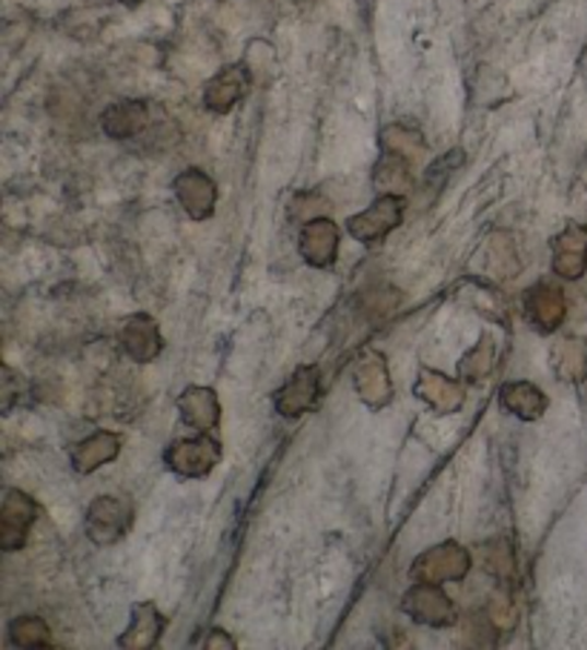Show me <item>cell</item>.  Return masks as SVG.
<instances>
[{"label":"cell","mask_w":587,"mask_h":650,"mask_svg":"<svg viewBox=\"0 0 587 650\" xmlns=\"http://www.w3.org/2000/svg\"><path fill=\"white\" fill-rule=\"evenodd\" d=\"M525 312L527 318L533 321L536 330H542V333H553L562 327L567 316V302L562 287L556 284H550V281H539L533 287L527 289L525 298Z\"/></svg>","instance_id":"obj_11"},{"label":"cell","mask_w":587,"mask_h":650,"mask_svg":"<svg viewBox=\"0 0 587 650\" xmlns=\"http://www.w3.org/2000/svg\"><path fill=\"white\" fill-rule=\"evenodd\" d=\"M118 450H121V441L115 433H92L90 439L78 441L72 447V470L78 476H86V473H95L104 464L115 462L118 459Z\"/></svg>","instance_id":"obj_17"},{"label":"cell","mask_w":587,"mask_h":650,"mask_svg":"<svg viewBox=\"0 0 587 650\" xmlns=\"http://www.w3.org/2000/svg\"><path fill=\"white\" fill-rule=\"evenodd\" d=\"M49 636H52V630L40 616H17V619L9 622V642L15 648H46L52 642Z\"/></svg>","instance_id":"obj_25"},{"label":"cell","mask_w":587,"mask_h":650,"mask_svg":"<svg viewBox=\"0 0 587 650\" xmlns=\"http://www.w3.org/2000/svg\"><path fill=\"white\" fill-rule=\"evenodd\" d=\"M161 634H164V616L152 602H141L132 607V622L118 639V645L127 650H150L159 645Z\"/></svg>","instance_id":"obj_18"},{"label":"cell","mask_w":587,"mask_h":650,"mask_svg":"<svg viewBox=\"0 0 587 650\" xmlns=\"http://www.w3.org/2000/svg\"><path fill=\"white\" fill-rule=\"evenodd\" d=\"M339 241L341 229L336 227V221H330L327 215H318V218L307 221L302 227V235H298V252H302V258L309 267L327 270V267L336 264V258H339Z\"/></svg>","instance_id":"obj_9"},{"label":"cell","mask_w":587,"mask_h":650,"mask_svg":"<svg viewBox=\"0 0 587 650\" xmlns=\"http://www.w3.org/2000/svg\"><path fill=\"white\" fill-rule=\"evenodd\" d=\"M381 146L390 155H399V158H407L410 164L424 155V138L415 132V129L404 127V123H392V127H385L381 132Z\"/></svg>","instance_id":"obj_24"},{"label":"cell","mask_w":587,"mask_h":650,"mask_svg":"<svg viewBox=\"0 0 587 650\" xmlns=\"http://www.w3.org/2000/svg\"><path fill=\"white\" fill-rule=\"evenodd\" d=\"M470 553L456 542H445L424 551L419 559L413 562V579L415 582L427 584H445V582H461L470 574Z\"/></svg>","instance_id":"obj_1"},{"label":"cell","mask_w":587,"mask_h":650,"mask_svg":"<svg viewBox=\"0 0 587 650\" xmlns=\"http://www.w3.org/2000/svg\"><path fill=\"white\" fill-rule=\"evenodd\" d=\"M178 410H181L184 422L201 433L215 430L221 422V404L212 387H187L178 395Z\"/></svg>","instance_id":"obj_16"},{"label":"cell","mask_w":587,"mask_h":650,"mask_svg":"<svg viewBox=\"0 0 587 650\" xmlns=\"http://www.w3.org/2000/svg\"><path fill=\"white\" fill-rule=\"evenodd\" d=\"M203 645H207V648H226V650L235 648V642L224 634V630H212V634L207 636V642H203Z\"/></svg>","instance_id":"obj_29"},{"label":"cell","mask_w":587,"mask_h":650,"mask_svg":"<svg viewBox=\"0 0 587 650\" xmlns=\"http://www.w3.org/2000/svg\"><path fill=\"white\" fill-rule=\"evenodd\" d=\"M488 616L498 630H510L516 625V605H513V599L507 593H496V596L490 599Z\"/></svg>","instance_id":"obj_28"},{"label":"cell","mask_w":587,"mask_h":650,"mask_svg":"<svg viewBox=\"0 0 587 650\" xmlns=\"http://www.w3.org/2000/svg\"><path fill=\"white\" fill-rule=\"evenodd\" d=\"M249 81H253V72L244 63L221 69L219 75L212 78L207 90H203V106L215 115H226L247 95Z\"/></svg>","instance_id":"obj_13"},{"label":"cell","mask_w":587,"mask_h":650,"mask_svg":"<svg viewBox=\"0 0 587 650\" xmlns=\"http://www.w3.org/2000/svg\"><path fill=\"white\" fill-rule=\"evenodd\" d=\"M587 270V227L567 224L553 238V273L567 281L582 279Z\"/></svg>","instance_id":"obj_12"},{"label":"cell","mask_w":587,"mask_h":650,"mask_svg":"<svg viewBox=\"0 0 587 650\" xmlns=\"http://www.w3.org/2000/svg\"><path fill=\"white\" fill-rule=\"evenodd\" d=\"M401 218H404V198L378 196L376 204L367 206V210L347 221V233L353 235L355 241L378 244L385 241L387 235L399 227Z\"/></svg>","instance_id":"obj_4"},{"label":"cell","mask_w":587,"mask_h":650,"mask_svg":"<svg viewBox=\"0 0 587 650\" xmlns=\"http://www.w3.org/2000/svg\"><path fill=\"white\" fill-rule=\"evenodd\" d=\"M164 462L175 476L207 478L215 470V464L221 462V447L207 433H201L196 439L175 441V445L166 447Z\"/></svg>","instance_id":"obj_2"},{"label":"cell","mask_w":587,"mask_h":650,"mask_svg":"<svg viewBox=\"0 0 587 650\" xmlns=\"http://www.w3.org/2000/svg\"><path fill=\"white\" fill-rule=\"evenodd\" d=\"M38 519V501L30 493L9 491L0 507V545L3 551H17L30 536L32 524Z\"/></svg>","instance_id":"obj_8"},{"label":"cell","mask_w":587,"mask_h":650,"mask_svg":"<svg viewBox=\"0 0 587 650\" xmlns=\"http://www.w3.org/2000/svg\"><path fill=\"white\" fill-rule=\"evenodd\" d=\"M355 393L369 410H385L392 401V378L387 358L378 350H364L353 370Z\"/></svg>","instance_id":"obj_6"},{"label":"cell","mask_w":587,"mask_h":650,"mask_svg":"<svg viewBox=\"0 0 587 650\" xmlns=\"http://www.w3.org/2000/svg\"><path fill=\"white\" fill-rule=\"evenodd\" d=\"M175 198L181 210L187 212L192 221H207L215 210V201H219V189H215V181L210 175L201 173V169H184L178 178H175Z\"/></svg>","instance_id":"obj_10"},{"label":"cell","mask_w":587,"mask_h":650,"mask_svg":"<svg viewBox=\"0 0 587 650\" xmlns=\"http://www.w3.org/2000/svg\"><path fill=\"white\" fill-rule=\"evenodd\" d=\"M401 607H404L410 619L419 622V625H427V628H450V625L459 622L453 599L438 584L419 582L415 588L407 590L404 599H401Z\"/></svg>","instance_id":"obj_3"},{"label":"cell","mask_w":587,"mask_h":650,"mask_svg":"<svg viewBox=\"0 0 587 650\" xmlns=\"http://www.w3.org/2000/svg\"><path fill=\"white\" fill-rule=\"evenodd\" d=\"M373 187L381 196H404L407 189L413 187V164L407 158H399V155L385 152L381 161L376 164V169H373Z\"/></svg>","instance_id":"obj_22"},{"label":"cell","mask_w":587,"mask_h":650,"mask_svg":"<svg viewBox=\"0 0 587 650\" xmlns=\"http://www.w3.org/2000/svg\"><path fill=\"white\" fill-rule=\"evenodd\" d=\"M482 565L490 576L496 579H510L516 574V556H513L510 542L505 539H493L488 545H482Z\"/></svg>","instance_id":"obj_26"},{"label":"cell","mask_w":587,"mask_h":650,"mask_svg":"<svg viewBox=\"0 0 587 650\" xmlns=\"http://www.w3.org/2000/svg\"><path fill=\"white\" fill-rule=\"evenodd\" d=\"M413 393L436 413H456L461 407V401H465V390H461L456 378H447L445 373L430 370V367L419 370Z\"/></svg>","instance_id":"obj_15"},{"label":"cell","mask_w":587,"mask_h":650,"mask_svg":"<svg viewBox=\"0 0 587 650\" xmlns=\"http://www.w3.org/2000/svg\"><path fill=\"white\" fill-rule=\"evenodd\" d=\"M3 390H7V393H3V404H7V410L12 407V393H15V373L9 370L7 367V385H3Z\"/></svg>","instance_id":"obj_30"},{"label":"cell","mask_w":587,"mask_h":650,"mask_svg":"<svg viewBox=\"0 0 587 650\" xmlns=\"http://www.w3.org/2000/svg\"><path fill=\"white\" fill-rule=\"evenodd\" d=\"M132 524V505L121 496H98L86 510V536L101 547L115 545Z\"/></svg>","instance_id":"obj_5"},{"label":"cell","mask_w":587,"mask_h":650,"mask_svg":"<svg viewBox=\"0 0 587 650\" xmlns=\"http://www.w3.org/2000/svg\"><path fill=\"white\" fill-rule=\"evenodd\" d=\"M121 344L127 350V356L138 364H150L161 356L164 350V339H161L159 321L146 312H138L124 324Z\"/></svg>","instance_id":"obj_14"},{"label":"cell","mask_w":587,"mask_h":650,"mask_svg":"<svg viewBox=\"0 0 587 650\" xmlns=\"http://www.w3.org/2000/svg\"><path fill=\"white\" fill-rule=\"evenodd\" d=\"M553 370L567 385H579L587 378V341L579 335H567L553 344Z\"/></svg>","instance_id":"obj_21"},{"label":"cell","mask_w":587,"mask_h":650,"mask_svg":"<svg viewBox=\"0 0 587 650\" xmlns=\"http://www.w3.org/2000/svg\"><path fill=\"white\" fill-rule=\"evenodd\" d=\"M124 7H138V3H143V0H121Z\"/></svg>","instance_id":"obj_31"},{"label":"cell","mask_w":587,"mask_h":650,"mask_svg":"<svg viewBox=\"0 0 587 650\" xmlns=\"http://www.w3.org/2000/svg\"><path fill=\"white\" fill-rule=\"evenodd\" d=\"M325 210H327V201L318 196V192H298V196L293 198L290 215L302 221V224H307V221L318 218Z\"/></svg>","instance_id":"obj_27"},{"label":"cell","mask_w":587,"mask_h":650,"mask_svg":"<svg viewBox=\"0 0 587 650\" xmlns=\"http://www.w3.org/2000/svg\"><path fill=\"white\" fill-rule=\"evenodd\" d=\"M318 399H321V370L316 364L298 367L279 393L272 395L275 410L286 418H298L309 413V410H316Z\"/></svg>","instance_id":"obj_7"},{"label":"cell","mask_w":587,"mask_h":650,"mask_svg":"<svg viewBox=\"0 0 587 650\" xmlns=\"http://www.w3.org/2000/svg\"><path fill=\"white\" fill-rule=\"evenodd\" d=\"M150 123V109L143 101H118L101 115V127L109 138H136Z\"/></svg>","instance_id":"obj_19"},{"label":"cell","mask_w":587,"mask_h":650,"mask_svg":"<svg viewBox=\"0 0 587 650\" xmlns=\"http://www.w3.org/2000/svg\"><path fill=\"white\" fill-rule=\"evenodd\" d=\"M493 367H496V341L490 335H482L473 344V350H467L465 358H461L459 378L467 385H479L493 373Z\"/></svg>","instance_id":"obj_23"},{"label":"cell","mask_w":587,"mask_h":650,"mask_svg":"<svg viewBox=\"0 0 587 650\" xmlns=\"http://www.w3.org/2000/svg\"><path fill=\"white\" fill-rule=\"evenodd\" d=\"M498 399H502V407L516 418H521V422H536L548 410V395L536 385H530V381H510V385L502 387Z\"/></svg>","instance_id":"obj_20"}]
</instances>
